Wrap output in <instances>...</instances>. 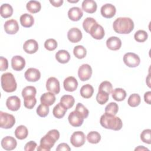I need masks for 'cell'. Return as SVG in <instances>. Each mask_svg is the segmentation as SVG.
Masks as SVG:
<instances>
[{
	"mask_svg": "<svg viewBox=\"0 0 151 151\" xmlns=\"http://www.w3.org/2000/svg\"><path fill=\"white\" fill-rule=\"evenodd\" d=\"M60 137V133L56 129L50 130L40 140V145L37 147L38 151H50L54 146L55 142Z\"/></svg>",
	"mask_w": 151,
	"mask_h": 151,
	"instance_id": "6da1fadb",
	"label": "cell"
},
{
	"mask_svg": "<svg viewBox=\"0 0 151 151\" xmlns=\"http://www.w3.org/2000/svg\"><path fill=\"white\" fill-rule=\"evenodd\" d=\"M113 27L114 31L118 34H127L133 31L134 22L130 18L119 17L113 22Z\"/></svg>",
	"mask_w": 151,
	"mask_h": 151,
	"instance_id": "7a4b0ae2",
	"label": "cell"
},
{
	"mask_svg": "<svg viewBox=\"0 0 151 151\" xmlns=\"http://www.w3.org/2000/svg\"><path fill=\"white\" fill-rule=\"evenodd\" d=\"M100 123L104 128L116 131L120 130L123 126L122 121L119 117L107 113H104L101 116Z\"/></svg>",
	"mask_w": 151,
	"mask_h": 151,
	"instance_id": "3957f363",
	"label": "cell"
},
{
	"mask_svg": "<svg viewBox=\"0 0 151 151\" xmlns=\"http://www.w3.org/2000/svg\"><path fill=\"white\" fill-rule=\"evenodd\" d=\"M1 87L7 93H12L16 90L17 84L14 75L11 73H4L1 77Z\"/></svg>",
	"mask_w": 151,
	"mask_h": 151,
	"instance_id": "277c9868",
	"label": "cell"
},
{
	"mask_svg": "<svg viewBox=\"0 0 151 151\" xmlns=\"http://www.w3.org/2000/svg\"><path fill=\"white\" fill-rule=\"evenodd\" d=\"M15 123V119L12 114L0 111V126L3 129H10Z\"/></svg>",
	"mask_w": 151,
	"mask_h": 151,
	"instance_id": "5b68a950",
	"label": "cell"
},
{
	"mask_svg": "<svg viewBox=\"0 0 151 151\" xmlns=\"http://www.w3.org/2000/svg\"><path fill=\"white\" fill-rule=\"evenodd\" d=\"M123 61L127 67L134 68L140 64V59L135 53L127 52L123 56Z\"/></svg>",
	"mask_w": 151,
	"mask_h": 151,
	"instance_id": "8992f818",
	"label": "cell"
},
{
	"mask_svg": "<svg viewBox=\"0 0 151 151\" xmlns=\"http://www.w3.org/2000/svg\"><path fill=\"white\" fill-rule=\"evenodd\" d=\"M86 142V136L83 132L77 131L74 132L70 137V142L76 147L82 146Z\"/></svg>",
	"mask_w": 151,
	"mask_h": 151,
	"instance_id": "52a82bcc",
	"label": "cell"
},
{
	"mask_svg": "<svg viewBox=\"0 0 151 151\" xmlns=\"http://www.w3.org/2000/svg\"><path fill=\"white\" fill-rule=\"evenodd\" d=\"M92 75V68L88 64L81 65L78 70V76L80 80L83 81L89 80Z\"/></svg>",
	"mask_w": 151,
	"mask_h": 151,
	"instance_id": "ba28073f",
	"label": "cell"
},
{
	"mask_svg": "<svg viewBox=\"0 0 151 151\" xmlns=\"http://www.w3.org/2000/svg\"><path fill=\"white\" fill-rule=\"evenodd\" d=\"M46 88L48 91L54 94H58L60 91L59 81L54 77L48 78L46 82Z\"/></svg>",
	"mask_w": 151,
	"mask_h": 151,
	"instance_id": "9c48e42d",
	"label": "cell"
},
{
	"mask_svg": "<svg viewBox=\"0 0 151 151\" xmlns=\"http://www.w3.org/2000/svg\"><path fill=\"white\" fill-rule=\"evenodd\" d=\"M68 119L70 124L72 126L80 127L82 125L84 119L80 113L74 110L70 113Z\"/></svg>",
	"mask_w": 151,
	"mask_h": 151,
	"instance_id": "30bf717a",
	"label": "cell"
},
{
	"mask_svg": "<svg viewBox=\"0 0 151 151\" xmlns=\"http://www.w3.org/2000/svg\"><path fill=\"white\" fill-rule=\"evenodd\" d=\"M4 27L5 32L8 34H15L19 30L18 23L14 19L6 21L4 24Z\"/></svg>",
	"mask_w": 151,
	"mask_h": 151,
	"instance_id": "8fae6325",
	"label": "cell"
},
{
	"mask_svg": "<svg viewBox=\"0 0 151 151\" xmlns=\"http://www.w3.org/2000/svg\"><path fill=\"white\" fill-rule=\"evenodd\" d=\"M24 76L25 79L31 82H35L41 78L40 71L35 68H29L25 72Z\"/></svg>",
	"mask_w": 151,
	"mask_h": 151,
	"instance_id": "7c38bea8",
	"label": "cell"
},
{
	"mask_svg": "<svg viewBox=\"0 0 151 151\" xmlns=\"http://www.w3.org/2000/svg\"><path fill=\"white\" fill-rule=\"evenodd\" d=\"M101 15L106 18H111L113 17L116 12V7L111 4H106L103 5L100 9Z\"/></svg>",
	"mask_w": 151,
	"mask_h": 151,
	"instance_id": "4fadbf2b",
	"label": "cell"
},
{
	"mask_svg": "<svg viewBox=\"0 0 151 151\" xmlns=\"http://www.w3.org/2000/svg\"><path fill=\"white\" fill-rule=\"evenodd\" d=\"M6 106L7 108L11 111H17L21 107V100L19 98L16 96H10L6 101Z\"/></svg>",
	"mask_w": 151,
	"mask_h": 151,
	"instance_id": "5bb4252c",
	"label": "cell"
},
{
	"mask_svg": "<svg viewBox=\"0 0 151 151\" xmlns=\"http://www.w3.org/2000/svg\"><path fill=\"white\" fill-rule=\"evenodd\" d=\"M89 34L91 36L96 40H101L104 36V30L103 27L97 22L90 29Z\"/></svg>",
	"mask_w": 151,
	"mask_h": 151,
	"instance_id": "9a60e30c",
	"label": "cell"
},
{
	"mask_svg": "<svg viewBox=\"0 0 151 151\" xmlns=\"http://www.w3.org/2000/svg\"><path fill=\"white\" fill-rule=\"evenodd\" d=\"M83 35L81 31L77 28H72L69 29L67 33L68 40L73 43H76L82 39Z\"/></svg>",
	"mask_w": 151,
	"mask_h": 151,
	"instance_id": "2e32d148",
	"label": "cell"
},
{
	"mask_svg": "<svg viewBox=\"0 0 151 151\" xmlns=\"http://www.w3.org/2000/svg\"><path fill=\"white\" fill-rule=\"evenodd\" d=\"M63 86L66 91L73 92L77 89L78 87V82L75 77L69 76L64 80Z\"/></svg>",
	"mask_w": 151,
	"mask_h": 151,
	"instance_id": "e0dca14e",
	"label": "cell"
},
{
	"mask_svg": "<svg viewBox=\"0 0 151 151\" xmlns=\"http://www.w3.org/2000/svg\"><path fill=\"white\" fill-rule=\"evenodd\" d=\"M17 145L15 139L12 136H6L1 140V146L6 150H14Z\"/></svg>",
	"mask_w": 151,
	"mask_h": 151,
	"instance_id": "ac0fdd59",
	"label": "cell"
},
{
	"mask_svg": "<svg viewBox=\"0 0 151 151\" xmlns=\"http://www.w3.org/2000/svg\"><path fill=\"white\" fill-rule=\"evenodd\" d=\"M25 65V59L20 55H15L11 59V66L15 71H21Z\"/></svg>",
	"mask_w": 151,
	"mask_h": 151,
	"instance_id": "d6986e66",
	"label": "cell"
},
{
	"mask_svg": "<svg viewBox=\"0 0 151 151\" xmlns=\"http://www.w3.org/2000/svg\"><path fill=\"white\" fill-rule=\"evenodd\" d=\"M23 49L28 54H34L38 50V42L33 39H29L27 40L24 45Z\"/></svg>",
	"mask_w": 151,
	"mask_h": 151,
	"instance_id": "ffe728a7",
	"label": "cell"
},
{
	"mask_svg": "<svg viewBox=\"0 0 151 151\" xmlns=\"http://www.w3.org/2000/svg\"><path fill=\"white\" fill-rule=\"evenodd\" d=\"M106 45L109 49L116 51L120 48L122 46V41L117 37H110L106 41Z\"/></svg>",
	"mask_w": 151,
	"mask_h": 151,
	"instance_id": "44dd1931",
	"label": "cell"
},
{
	"mask_svg": "<svg viewBox=\"0 0 151 151\" xmlns=\"http://www.w3.org/2000/svg\"><path fill=\"white\" fill-rule=\"evenodd\" d=\"M83 12L78 7H72L68 11V17L73 21H78L83 17Z\"/></svg>",
	"mask_w": 151,
	"mask_h": 151,
	"instance_id": "7402d4cb",
	"label": "cell"
},
{
	"mask_svg": "<svg viewBox=\"0 0 151 151\" xmlns=\"http://www.w3.org/2000/svg\"><path fill=\"white\" fill-rule=\"evenodd\" d=\"M82 9L86 12L89 14L94 13L97 8L96 2L93 0H84L82 2Z\"/></svg>",
	"mask_w": 151,
	"mask_h": 151,
	"instance_id": "603a6c76",
	"label": "cell"
},
{
	"mask_svg": "<svg viewBox=\"0 0 151 151\" xmlns=\"http://www.w3.org/2000/svg\"><path fill=\"white\" fill-rule=\"evenodd\" d=\"M55 96L54 94L51 92H47L44 93L40 98V101L41 104L44 105L50 106L52 105L55 101Z\"/></svg>",
	"mask_w": 151,
	"mask_h": 151,
	"instance_id": "cb8c5ba5",
	"label": "cell"
},
{
	"mask_svg": "<svg viewBox=\"0 0 151 151\" xmlns=\"http://www.w3.org/2000/svg\"><path fill=\"white\" fill-rule=\"evenodd\" d=\"M19 20L21 25L25 28H29L32 27L34 23V17L27 13L21 15Z\"/></svg>",
	"mask_w": 151,
	"mask_h": 151,
	"instance_id": "d4e9b609",
	"label": "cell"
},
{
	"mask_svg": "<svg viewBox=\"0 0 151 151\" xmlns=\"http://www.w3.org/2000/svg\"><path fill=\"white\" fill-rule=\"evenodd\" d=\"M55 59L60 63L65 64L70 61V55L67 51L61 50L58 51L55 54Z\"/></svg>",
	"mask_w": 151,
	"mask_h": 151,
	"instance_id": "484cf974",
	"label": "cell"
},
{
	"mask_svg": "<svg viewBox=\"0 0 151 151\" xmlns=\"http://www.w3.org/2000/svg\"><path fill=\"white\" fill-rule=\"evenodd\" d=\"M80 95L84 99L90 98L94 93L93 87L90 84H87L81 87L80 90Z\"/></svg>",
	"mask_w": 151,
	"mask_h": 151,
	"instance_id": "4316f807",
	"label": "cell"
},
{
	"mask_svg": "<svg viewBox=\"0 0 151 151\" xmlns=\"http://www.w3.org/2000/svg\"><path fill=\"white\" fill-rule=\"evenodd\" d=\"M67 110V109L61 103H59L54 107L52 113L55 117L57 119H61L65 114Z\"/></svg>",
	"mask_w": 151,
	"mask_h": 151,
	"instance_id": "83f0119b",
	"label": "cell"
},
{
	"mask_svg": "<svg viewBox=\"0 0 151 151\" xmlns=\"http://www.w3.org/2000/svg\"><path fill=\"white\" fill-rule=\"evenodd\" d=\"M27 9L32 14L38 12L41 9V5L37 1H29L26 5Z\"/></svg>",
	"mask_w": 151,
	"mask_h": 151,
	"instance_id": "f1b7e54d",
	"label": "cell"
},
{
	"mask_svg": "<svg viewBox=\"0 0 151 151\" xmlns=\"http://www.w3.org/2000/svg\"><path fill=\"white\" fill-rule=\"evenodd\" d=\"M13 14V8L8 4H3L0 7V14L2 17L7 18L12 16Z\"/></svg>",
	"mask_w": 151,
	"mask_h": 151,
	"instance_id": "f546056e",
	"label": "cell"
},
{
	"mask_svg": "<svg viewBox=\"0 0 151 151\" xmlns=\"http://www.w3.org/2000/svg\"><path fill=\"white\" fill-rule=\"evenodd\" d=\"M111 93L113 99L117 101L124 100L127 95L126 91L122 88H116Z\"/></svg>",
	"mask_w": 151,
	"mask_h": 151,
	"instance_id": "4dcf8cb0",
	"label": "cell"
},
{
	"mask_svg": "<svg viewBox=\"0 0 151 151\" xmlns=\"http://www.w3.org/2000/svg\"><path fill=\"white\" fill-rule=\"evenodd\" d=\"M28 134V130L27 128L24 125H20L18 126L15 130V137L19 140H23L27 138Z\"/></svg>",
	"mask_w": 151,
	"mask_h": 151,
	"instance_id": "1f68e13d",
	"label": "cell"
},
{
	"mask_svg": "<svg viewBox=\"0 0 151 151\" xmlns=\"http://www.w3.org/2000/svg\"><path fill=\"white\" fill-rule=\"evenodd\" d=\"M75 100L73 96L71 95H64L60 99V103L67 109L71 108L74 104Z\"/></svg>",
	"mask_w": 151,
	"mask_h": 151,
	"instance_id": "d6a6232c",
	"label": "cell"
},
{
	"mask_svg": "<svg viewBox=\"0 0 151 151\" xmlns=\"http://www.w3.org/2000/svg\"><path fill=\"white\" fill-rule=\"evenodd\" d=\"M73 54L78 59L84 58L87 54V50L83 45H77L74 48Z\"/></svg>",
	"mask_w": 151,
	"mask_h": 151,
	"instance_id": "836d02e7",
	"label": "cell"
},
{
	"mask_svg": "<svg viewBox=\"0 0 151 151\" xmlns=\"http://www.w3.org/2000/svg\"><path fill=\"white\" fill-rule=\"evenodd\" d=\"M140 102H141L140 96L136 93L131 94L129 96L127 100L128 104L132 107H135L138 106L140 104Z\"/></svg>",
	"mask_w": 151,
	"mask_h": 151,
	"instance_id": "e575fe53",
	"label": "cell"
},
{
	"mask_svg": "<svg viewBox=\"0 0 151 151\" xmlns=\"http://www.w3.org/2000/svg\"><path fill=\"white\" fill-rule=\"evenodd\" d=\"M87 139L89 143L96 144L100 141L101 135L97 132L91 131L88 133L87 136Z\"/></svg>",
	"mask_w": 151,
	"mask_h": 151,
	"instance_id": "d590c367",
	"label": "cell"
},
{
	"mask_svg": "<svg viewBox=\"0 0 151 151\" xmlns=\"http://www.w3.org/2000/svg\"><path fill=\"white\" fill-rule=\"evenodd\" d=\"M118 104L114 102L110 103L105 107V113L111 115H116L118 112Z\"/></svg>",
	"mask_w": 151,
	"mask_h": 151,
	"instance_id": "8d00e7d4",
	"label": "cell"
},
{
	"mask_svg": "<svg viewBox=\"0 0 151 151\" xmlns=\"http://www.w3.org/2000/svg\"><path fill=\"white\" fill-rule=\"evenodd\" d=\"M97 22L96 21L91 17H87L86 18L83 22V29L85 30V31L87 33L89 34L90 30L91 28V27L95 24H96Z\"/></svg>",
	"mask_w": 151,
	"mask_h": 151,
	"instance_id": "74e56055",
	"label": "cell"
},
{
	"mask_svg": "<svg viewBox=\"0 0 151 151\" xmlns=\"http://www.w3.org/2000/svg\"><path fill=\"white\" fill-rule=\"evenodd\" d=\"M37 103V99L35 96H28L24 98V106L28 109H32L34 107Z\"/></svg>",
	"mask_w": 151,
	"mask_h": 151,
	"instance_id": "f35d334b",
	"label": "cell"
},
{
	"mask_svg": "<svg viewBox=\"0 0 151 151\" xmlns=\"http://www.w3.org/2000/svg\"><path fill=\"white\" fill-rule=\"evenodd\" d=\"M148 34L144 30H138L137 31L134 35V40L139 42H143L147 39Z\"/></svg>",
	"mask_w": 151,
	"mask_h": 151,
	"instance_id": "ab89813d",
	"label": "cell"
},
{
	"mask_svg": "<svg viewBox=\"0 0 151 151\" xmlns=\"http://www.w3.org/2000/svg\"><path fill=\"white\" fill-rule=\"evenodd\" d=\"M109 98V94L104 91L99 90L96 96V100L100 104H104L107 102Z\"/></svg>",
	"mask_w": 151,
	"mask_h": 151,
	"instance_id": "60d3db41",
	"label": "cell"
},
{
	"mask_svg": "<svg viewBox=\"0 0 151 151\" xmlns=\"http://www.w3.org/2000/svg\"><path fill=\"white\" fill-rule=\"evenodd\" d=\"M37 90L35 87L29 86L25 87L22 91V96L23 98L28 96H35Z\"/></svg>",
	"mask_w": 151,
	"mask_h": 151,
	"instance_id": "b9f144b4",
	"label": "cell"
},
{
	"mask_svg": "<svg viewBox=\"0 0 151 151\" xmlns=\"http://www.w3.org/2000/svg\"><path fill=\"white\" fill-rule=\"evenodd\" d=\"M99 90L104 91L110 94L113 90L112 84L108 81H104L100 83L99 87Z\"/></svg>",
	"mask_w": 151,
	"mask_h": 151,
	"instance_id": "7bdbcfd3",
	"label": "cell"
},
{
	"mask_svg": "<svg viewBox=\"0 0 151 151\" xmlns=\"http://www.w3.org/2000/svg\"><path fill=\"white\" fill-rule=\"evenodd\" d=\"M49 111H50L49 106L44 105L43 104H40L38 106L36 110L37 114L41 117H46L48 114Z\"/></svg>",
	"mask_w": 151,
	"mask_h": 151,
	"instance_id": "ee69618b",
	"label": "cell"
},
{
	"mask_svg": "<svg viewBox=\"0 0 151 151\" xmlns=\"http://www.w3.org/2000/svg\"><path fill=\"white\" fill-rule=\"evenodd\" d=\"M140 139L144 143L147 144L151 143V130L149 129H145L140 134Z\"/></svg>",
	"mask_w": 151,
	"mask_h": 151,
	"instance_id": "f6af8a7d",
	"label": "cell"
},
{
	"mask_svg": "<svg viewBox=\"0 0 151 151\" xmlns=\"http://www.w3.org/2000/svg\"><path fill=\"white\" fill-rule=\"evenodd\" d=\"M75 110L80 113L84 119H86L88 116L89 111L88 109L81 103H78L77 104Z\"/></svg>",
	"mask_w": 151,
	"mask_h": 151,
	"instance_id": "bcb514c9",
	"label": "cell"
},
{
	"mask_svg": "<svg viewBox=\"0 0 151 151\" xmlns=\"http://www.w3.org/2000/svg\"><path fill=\"white\" fill-rule=\"evenodd\" d=\"M44 47L48 51H54L57 47V42L53 38H49L44 42Z\"/></svg>",
	"mask_w": 151,
	"mask_h": 151,
	"instance_id": "7dc6e473",
	"label": "cell"
},
{
	"mask_svg": "<svg viewBox=\"0 0 151 151\" xmlns=\"http://www.w3.org/2000/svg\"><path fill=\"white\" fill-rule=\"evenodd\" d=\"M37 146V145L34 141H29L25 144L24 150L25 151H33L35 150Z\"/></svg>",
	"mask_w": 151,
	"mask_h": 151,
	"instance_id": "c3c4849f",
	"label": "cell"
},
{
	"mask_svg": "<svg viewBox=\"0 0 151 151\" xmlns=\"http://www.w3.org/2000/svg\"><path fill=\"white\" fill-rule=\"evenodd\" d=\"M0 63H1V71H4L8 69V62L6 58L4 57H0Z\"/></svg>",
	"mask_w": 151,
	"mask_h": 151,
	"instance_id": "681fc988",
	"label": "cell"
},
{
	"mask_svg": "<svg viewBox=\"0 0 151 151\" xmlns=\"http://www.w3.org/2000/svg\"><path fill=\"white\" fill-rule=\"evenodd\" d=\"M71 150V148L69 147V146L65 143H62L58 145L57 147L56 148L57 151H62V150H65V151H70Z\"/></svg>",
	"mask_w": 151,
	"mask_h": 151,
	"instance_id": "f907efd6",
	"label": "cell"
},
{
	"mask_svg": "<svg viewBox=\"0 0 151 151\" xmlns=\"http://www.w3.org/2000/svg\"><path fill=\"white\" fill-rule=\"evenodd\" d=\"M144 100L146 103H147L149 104H150V101H151V91H149L145 93L144 95Z\"/></svg>",
	"mask_w": 151,
	"mask_h": 151,
	"instance_id": "816d5d0a",
	"label": "cell"
},
{
	"mask_svg": "<svg viewBox=\"0 0 151 151\" xmlns=\"http://www.w3.org/2000/svg\"><path fill=\"white\" fill-rule=\"evenodd\" d=\"M50 2L55 7H59L62 5L63 4V0H57V1H54V0H50Z\"/></svg>",
	"mask_w": 151,
	"mask_h": 151,
	"instance_id": "f5cc1de1",
	"label": "cell"
},
{
	"mask_svg": "<svg viewBox=\"0 0 151 151\" xmlns=\"http://www.w3.org/2000/svg\"><path fill=\"white\" fill-rule=\"evenodd\" d=\"M149 150V149H147V148H146V147H144L143 146H139L138 147H136V149H135V150Z\"/></svg>",
	"mask_w": 151,
	"mask_h": 151,
	"instance_id": "db71d44e",
	"label": "cell"
},
{
	"mask_svg": "<svg viewBox=\"0 0 151 151\" xmlns=\"http://www.w3.org/2000/svg\"><path fill=\"white\" fill-rule=\"evenodd\" d=\"M69 2H71V3H73V2H78V1L77 0V1H68Z\"/></svg>",
	"mask_w": 151,
	"mask_h": 151,
	"instance_id": "11a10c76",
	"label": "cell"
}]
</instances>
